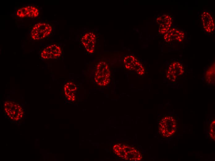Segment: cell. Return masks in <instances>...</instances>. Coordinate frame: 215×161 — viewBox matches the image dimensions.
Masks as SVG:
<instances>
[{"label":"cell","mask_w":215,"mask_h":161,"mask_svg":"<svg viewBox=\"0 0 215 161\" xmlns=\"http://www.w3.org/2000/svg\"><path fill=\"white\" fill-rule=\"evenodd\" d=\"M114 153L123 159L128 161H138L142 158L141 154L133 146L126 144L117 143L113 146Z\"/></svg>","instance_id":"6da1fadb"},{"label":"cell","mask_w":215,"mask_h":161,"mask_svg":"<svg viewBox=\"0 0 215 161\" xmlns=\"http://www.w3.org/2000/svg\"><path fill=\"white\" fill-rule=\"evenodd\" d=\"M184 37L185 33L183 31L173 26L164 34L163 39L167 42H181L184 39Z\"/></svg>","instance_id":"30bf717a"},{"label":"cell","mask_w":215,"mask_h":161,"mask_svg":"<svg viewBox=\"0 0 215 161\" xmlns=\"http://www.w3.org/2000/svg\"><path fill=\"white\" fill-rule=\"evenodd\" d=\"M53 30L52 26L45 22H40L35 24L31 33V37L33 40L43 39L48 36Z\"/></svg>","instance_id":"5b68a950"},{"label":"cell","mask_w":215,"mask_h":161,"mask_svg":"<svg viewBox=\"0 0 215 161\" xmlns=\"http://www.w3.org/2000/svg\"><path fill=\"white\" fill-rule=\"evenodd\" d=\"M183 67L180 63L174 62L168 67L167 77L170 81H175L178 77L183 74Z\"/></svg>","instance_id":"8fae6325"},{"label":"cell","mask_w":215,"mask_h":161,"mask_svg":"<svg viewBox=\"0 0 215 161\" xmlns=\"http://www.w3.org/2000/svg\"><path fill=\"white\" fill-rule=\"evenodd\" d=\"M111 72L108 63L103 61L99 62L97 64L95 74V83L100 86H105L110 81Z\"/></svg>","instance_id":"7a4b0ae2"},{"label":"cell","mask_w":215,"mask_h":161,"mask_svg":"<svg viewBox=\"0 0 215 161\" xmlns=\"http://www.w3.org/2000/svg\"><path fill=\"white\" fill-rule=\"evenodd\" d=\"M61 54V48L57 45L53 44L44 48L41 51L40 55L44 59H53L59 58Z\"/></svg>","instance_id":"9c48e42d"},{"label":"cell","mask_w":215,"mask_h":161,"mask_svg":"<svg viewBox=\"0 0 215 161\" xmlns=\"http://www.w3.org/2000/svg\"><path fill=\"white\" fill-rule=\"evenodd\" d=\"M156 21L158 26V32L164 34L173 26V20L171 15L163 14L158 16Z\"/></svg>","instance_id":"ba28073f"},{"label":"cell","mask_w":215,"mask_h":161,"mask_svg":"<svg viewBox=\"0 0 215 161\" xmlns=\"http://www.w3.org/2000/svg\"><path fill=\"white\" fill-rule=\"evenodd\" d=\"M39 13L38 8L33 5H28L22 7L18 9L16 12L17 16L21 18H34L37 16Z\"/></svg>","instance_id":"4fadbf2b"},{"label":"cell","mask_w":215,"mask_h":161,"mask_svg":"<svg viewBox=\"0 0 215 161\" xmlns=\"http://www.w3.org/2000/svg\"><path fill=\"white\" fill-rule=\"evenodd\" d=\"M200 19L203 30L206 34H212L215 32V24L213 16L209 11H201Z\"/></svg>","instance_id":"8992f818"},{"label":"cell","mask_w":215,"mask_h":161,"mask_svg":"<svg viewBox=\"0 0 215 161\" xmlns=\"http://www.w3.org/2000/svg\"><path fill=\"white\" fill-rule=\"evenodd\" d=\"M123 63L128 70L134 71L139 75L145 73V69L142 64L134 56L129 55L125 56L123 59Z\"/></svg>","instance_id":"52a82bcc"},{"label":"cell","mask_w":215,"mask_h":161,"mask_svg":"<svg viewBox=\"0 0 215 161\" xmlns=\"http://www.w3.org/2000/svg\"><path fill=\"white\" fill-rule=\"evenodd\" d=\"M96 38L95 34L90 32L85 33L81 38L82 44L87 51L90 53H92L94 51Z\"/></svg>","instance_id":"7c38bea8"},{"label":"cell","mask_w":215,"mask_h":161,"mask_svg":"<svg viewBox=\"0 0 215 161\" xmlns=\"http://www.w3.org/2000/svg\"><path fill=\"white\" fill-rule=\"evenodd\" d=\"M158 128L159 132L162 136L170 137L176 131L177 121L171 115L165 116L160 120Z\"/></svg>","instance_id":"3957f363"},{"label":"cell","mask_w":215,"mask_h":161,"mask_svg":"<svg viewBox=\"0 0 215 161\" xmlns=\"http://www.w3.org/2000/svg\"><path fill=\"white\" fill-rule=\"evenodd\" d=\"M215 120H213L211 123L209 129V135L210 137L215 140Z\"/></svg>","instance_id":"9a60e30c"},{"label":"cell","mask_w":215,"mask_h":161,"mask_svg":"<svg viewBox=\"0 0 215 161\" xmlns=\"http://www.w3.org/2000/svg\"><path fill=\"white\" fill-rule=\"evenodd\" d=\"M4 108L6 115L11 121L17 122L23 118L24 110L19 104L11 101H7L4 103Z\"/></svg>","instance_id":"277c9868"},{"label":"cell","mask_w":215,"mask_h":161,"mask_svg":"<svg viewBox=\"0 0 215 161\" xmlns=\"http://www.w3.org/2000/svg\"><path fill=\"white\" fill-rule=\"evenodd\" d=\"M64 90L68 100L73 101L75 100L77 91V87L75 84L70 81L67 82L64 85Z\"/></svg>","instance_id":"5bb4252c"}]
</instances>
